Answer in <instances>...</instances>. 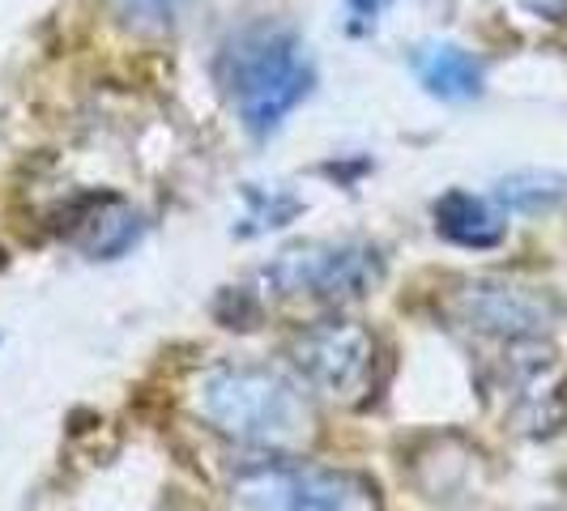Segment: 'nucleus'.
Listing matches in <instances>:
<instances>
[{
  "instance_id": "4",
  "label": "nucleus",
  "mask_w": 567,
  "mask_h": 511,
  "mask_svg": "<svg viewBox=\"0 0 567 511\" xmlns=\"http://www.w3.org/2000/svg\"><path fill=\"white\" fill-rule=\"evenodd\" d=\"M384 278L380 252L368 243H308L290 248L269 269L265 282L286 299H359Z\"/></svg>"
},
{
  "instance_id": "8",
  "label": "nucleus",
  "mask_w": 567,
  "mask_h": 511,
  "mask_svg": "<svg viewBox=\"0 0 567 511\" xmlns=\"http://www.w3.org/2000/svg\"><path fill=\"white\" fill-rule=\"evenodd\" d=\"M435 230L461 248H495L504 239V218L491 200L453 188L435 200Z\"/></svg>"
},
{
  "instance_id": "9",
  "label": "nucleus",
  "mask_w": 567,
  "mask_h": 511,
  "mask_svg": "<svg viewBox=\"0 0 567 511\" xmlns=\"http://www.w3.org/2000/svg\"><path fill=\"white\" fill-rule=\"evenodd\" d=\"M495 197H499V205L520 209V213H542V209H550L555 200L564 197V179L546 175V170H520V175H508L499 184Z\"/></svg>"
},
{
  "instance_id": "11",
  "label": "nucleus",
  "mask_w": 567,
  "mask_h": 511,
  "mask_svg": "<svg viewBox=\"0 0 567 511\" xmlns=\"http://www.w3.org/2000/svg\"><path fill=\"white\" fill-rule=\"evenodd\" d=\"M389 0H350V13L359 18V22H375V13L384 9Z\"/></svg>"
},
{
  "instance_id": "1",
  "label": "nucleus",
  "mask_w": 567,
  "mask_h": 511,
  "mask_svg": "<svg viewBox=\"0 0 567 511\" xmlns=\"http://www.w3.org/2000/svg\"><path fill=\"white\" fill-rule=\"evenodd\" d=\"M316 82V69L299 34L286 27H248L223 48V85L239 124L252 137H274L282 119Z\"/></svg>"
},
{
  "instance_id": "7",
  "label": "nucleus",
  "mask_w": 567,
  "mask_h": 511,
  "mask_svg": "<svg viewBox=\"0 0 567 511\" xmlns=\"http://www.w3.org/2000/svg\"><path fill=\"white\" fill-rule=\"evenodd\" d=\"M414 73L426 85V94L444 103H465L483 94V60L456 43H423L414 52Z\"/></svg>"
},
{
  "instance_id": "5",
  "label": "nucleus",
  "mask_w": 567,
  "mask_h": 511,
  "mask_svg": "<svg viewBox=\"0 0 567 511\" xmlns=\"http://www.w3.org/2000/svg\"><path fill=\"white\" fill-rule=\"evenodd\" d=\"M295 363L329 397H359L371 379L375 341L354 320H324L295 341Z\"/></svg>"
},
{
  "instance_id": "6",
  "label": "nucleus",
  "mask_w": 567,
  "mask_h": 511,
  "mask_svg": "<svg viewBox=\"0 0 567 511\" xmlns=\"http://www.w3.org/2000/svg\"><path fill=\"white\" fill-rule=\"evenodd\" d=\"M456 315L478 328V333H495V337L529 341L546 333L555 324V299H546L542 290L529 285H508V282H474L456 294Z\"/></svg>"
},
{
  "instance_id": "3",
  "label": "nucleus",
  "mask_w": 567,
  "mask_h": 511,
  "mask_svg": "<svg viewBox=\"0 0 567 511\" xmlns=\"http://www.w3.org/2000/svg\"><path fill=\"white\" fill-rule=\"evenodd\" d=\"M244 511H380V494L350 469L260 465L235 482Z\"/></svg>"
},
{
  "instance_id": "10",
  "label": "nucleus",
  "mask_w": 567,
  "mask_h": 511,
  "mask_svg": "<svg viewBox=\"0 0 567 511\" xmlns=\"http://www.w3.org/2000/svg\"><path fill=\"white\" fill-rule=\"evenodd\" d=\"M112 4H115V13H120L133 30L158 34V30L175 27V18L184 13L188 0H112Z\"/></svg>"
},
{
  "instance_id": "2",
  "label": "nucleus",
  "mask_w": 567,
  "mask_h": 511,
  "mask_svg": "<svg viewBox=\"0 0 567 511\" xmlns=\"http://www.w3.org/2000/svg\"><path fill=\"white\" fill-rule=\"evenodd\" d=\"M197 414L227 439L290 448L308 439L312 405L274 367H214L197 384Z\"/></svg>"
}]
</instances>
